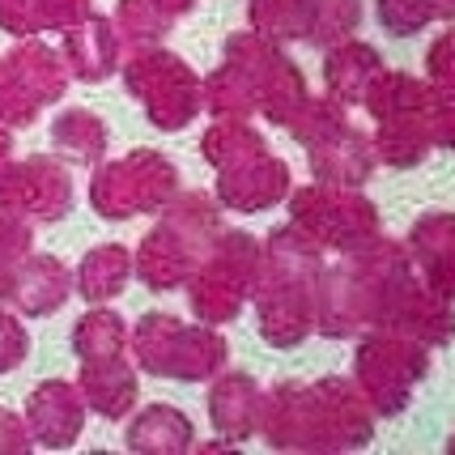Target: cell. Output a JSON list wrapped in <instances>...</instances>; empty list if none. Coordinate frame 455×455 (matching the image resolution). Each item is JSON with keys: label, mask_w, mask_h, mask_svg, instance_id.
<instances>
[{"label": "cell", "mask_w": 455, "mask_h": 455, "mask_svg": "<svg viewBox=\"0 0 455 455\" xmlns=\"http://www.w3.org/2000/svg\"><path fill=\"white\" fill-rule=\"evenodd\" d=\"M175 166L162 162L158 154H132L119 166L99 171L90 200L102 218H132V213H154L162 200L175 192Z\"/></svg>", "instance_id": "obj_1"}, {"label": "cell", "mask_w": 455, "mask_h": 455, "mask_svg": "<svg viewBox=\"0 0 455 455\" xmlns=\"http://www.w3.org/2000/svg\"><path fill=\"white\" fill-rule=\"evenodd\" d=\"M128 90L149 102L145 111L158 128H183L204 102V85L192 77V68L183 60L166 52H149L128 68Z\"/></svg>", "instance_id": "obj_2"}, {"label": "cell", "mask_w": 455, "mask_h": 455, "mask_svg": "<svg viewBox=\"0 0 455 455\" xmlns=\"http://www.w3.org/2000/svg\"><path fill=\"white\" fill-rule=\"evenodd\" d=\"M43 47H18L9 60H0V119L9 124H30L39 116V102L60 94V68L47 56L39 64Z\"/></svg>", "instance_id": "obj_3"}, {"label": "cell", "mask_w": 455, "mask_h": 455, "mask_svg": "<svg viewBox=\"0 0 455 455\" xmlns=\"http://www.w3.org/2000/svg\"><path fill=\"white\" fill-rule=\"evenodd\" d=\"M73 200V183L56 162L35 158L0 175V209L4 213H35V218H60Z\"/></svg>", "instance_id": "obj_4"}, {"label": "cell", "mask_w": 455, "mask_h": 455, "mask_svg": "<svg viewBox=\"0 0 455 455\" xmlns=\"http://www.w3.org/2000/svg\"><path fill=\"white\" fill-rule=\"evenodd\" d=\"M30 435L47 447H68L81 435V400L68 383H47L30 396Z\"/></svg>", "instance_id": "obj_5"}, {"label": "cell", "mask_w": 455, "mask_h": 455, "mask_svg": "<svg viewBox=\"0 0 455 455\" xmlns=\"http://www.w3.org/2000/svg\"><path fill=\"white\" fill-rule=\"evenodd\" d=\"M64 294H68V273L52 256L26 259V268L13 277V302L26 315H52Z\"/></svg>", "instance_id": "obj_6"}, {"label": "cell", "mask_w": 455, "mask_h": 455, "mask_svg": "<svg viewBox=\"0 0 455 455\" xmlns=\"http://www.w3.org/2000/svg\"><path fill=\"white\" fill-rule=\"evenodd\" d=\"M192 443V421L179 413V409H166V404H154L137 417V426L128 430V447L132 451H183Z\"/></svg>", "instance_id": "obj_7"}, {"label": "cell", "mask_w": 455, "mask_h": 455, "mask_svg": "<svg viewBox=\"0 0 455 455\" xmlns=\"http://www.w3.org/2000/svg\"><path fill=\"white\" fill-rule=\"evenodd\" d=\"M85 392L102 409V417H124V409L137 396V379L128 366H119V357H99L85 366Z\"/></svg>", "instance_id": "obj_8"}, {"label": "cell", "mask_w": 455, "mask_h": 455, "mask_svg": "<svg viewBox=\"0 0 455 455\" xmlns=\"http://www.w3.org/2000/svg\"><path fill=\"white\" fill-rule=\"evenodd\" d=\"M64 56H68V68H73L81 81L111 77V64H116V39H111V26H107V21H94V26H90V35H73V39L64 43Z\"/></svg>", "instance_id": "obj_9"}, {"label": "cell", "mask_w": 455, "mask_h": 455, "mask_svg": "<svg viewBox=\"0 0 455 455\" xmlns=\"http://www.w3.org/2000/svg\"><path fill=\"white\" fill-rule=\"evenodd\" d=\"M132 273V256L124 251V247H99V251H90V256L81 259V294L90 298V302H102V298H111L124 290V277Z\"/></svg>", "instance_id": "obj_10"}, {"label": "cell", "mask_w": 455, "mask_h": 455, "mask_svg": "<svg viewBox=\"0 0 455 455\" xmlns=\"http://www.w3.org/2000/svg\"><path fill=\"white\" fill-rule=\"evenodd\" d=\"M77 354L85 362H99V357H119L124 349V319L116 311H90L77 323Z\"/></svg>", "instance_id": "obj_11"}, {"label": "cell", "mask_w": 455, "mask_h": 455, "mask_svg": "<svg viewBox=\"0 0 455 455\" xmlns=\"http://www.w3.org/2000/svg\"><path fill=\"white\" fill-rule=\"evenodd\" d=\"M52 137H56L60 149H68V154H77V158H99L102 149H107V128H102L94 116H85V111L60 116L56 128H52Z\"/></svg>", "instance_id": "obj_12"}, {"label": "cell", "mask_w": 455, "mask_h": 455, "mask_svg": "<svg viewBox=\"0 0 455 455\" xmlns=\"http://www.w3.org/2000/svg\"><path fill=\"white\" fill-rule=\"evenodd\" d=\"M21 251H26V226L0 209V298L13 294V281L9 277H18V273H13V259H18Z\"/></svg>", "instance_id": "obj_13"}, {"label": "cell", "mask_w": 455, "mask_h": 455, "mask_svg": "<svg viewBox=\"0 0 455 455\" xmlns=\"http://www.w3.org/2000/svg\"><path fill=\"white\" fill-rule=\"evenodd\" d=\"M26 357V332L13 315H0V371H13Z\"/></svg>", "instance_id": "obj_14"}, {"label": "cell", "mask_w": 455, "mask_h": 455, "mask_svg": "<svg viewBox=\"0 0 455 455\" xmlns=\"http://www.w3.org/2000/svg\"><path fill=\"white\" fill-rule=\"evenodd\" d=\"M26 443H30V438H26V430H21V421L0 409V451H30Z\"/></svg>", "instance_id": "obj_15"}, {"label": "cell", "mask_w": 455, "mask_h": 455, "mask_svg": "<svg viewBox=\"0 0 455 455\" xmlns=\"http://www.w3.org/2000/svg\"><path fill=\"white\" fill-rule=\"evenodd\" d=\"M4 154H9V132L0 128V158H4Z\"/></svg>", "instance_id": "obj_16"}]
</instances>
